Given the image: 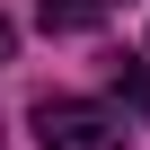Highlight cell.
Here are the masks:
<instances>
[{
	"label": "cell",
	"mask_w": 150,
	"mask_h": 150,
	"mask_svg": "<svg viewBox=\"0 0 150 150\" xmlns=\"http://www.w3.org/2000/svg\"><path fill=\"white\" fill-rule=\"evenodd\" d=\"M9 44H18V35H9V18H0V62H9Z\"/></svg>",
	"instance_id": "4"
},
{
	"label": "cell",
	"mask_w": 150,
	"mask_h": 150,
	"mask_svg": "<svg viewBox=\"0 0 150 150\" xmlns=\"http://www.w3.org/2000/svg\"><path fill=\"white\" fill-rule=\"evenodd\" d=\"M106 80H115V97H124L132 115H150V62H132V53H115V62H106Z\"/></svg>",
	"instance_id": "3"
},
{
	"label": "cell",
	"mask_w": 150,
	"mask_h": 150,
	"mask_svg": "<svg viewBox=\"0 0 150 150\" xmlns=\"http://www.w3.org/2000/svg\"><path fill=\"white\" fill-rule=\"evenodd\" d=\"M35 141L44 150H124V124L97 106V97H35Z\"/></svg>",
	"instance_id": "1"
},
{
	"label": "cell",
	"mask_w": 150,
	"mask_h": 150,
	"mask_svg": "<svg viewBox=\"0 0 150 150\" xmlns=\"http://www.w3.org/2000/svg\"><path fill=\"white\" fill-rule=\"evenodd\" d=\"M106 9H115V0H35L44 35H97V27H106Z\"/></svg>",
	"instance_id": "2"
}]
</instances>
